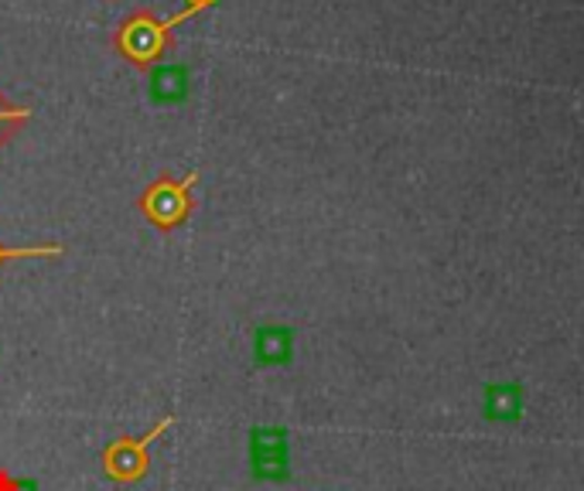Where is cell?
<instances>
[{"mask_svg": "<svg viewBox=\"0 0 584 491\" xmlns=\"http://www.w3.org/2000/svg\"><path fill=\"white\" fill-rule=\"evenodd\" d=\"M185 18L175 14V18H161L154 11H134L131 18H124L113 31V49L121 52L131 65L137 69H150L158 65L171 45H175V28L181 24Z\"/></svg>", "mask_w": 584, "mask_h": 491, "instance_id": "cell-1", "label": "cell"}, {"mask_svg": "<svg viewBox=\"0 0 584 491\" xmlns=\"http://www.w3.org/2000/svg\"><path fill=\"white\" fill-rule=\"evenodd\" d=\"M165 427H168V420L154 427V433L144 437V440H131V437H124V440L109 443V447H106V455H103V461H106V474L116 478V481H134V478H140V474L147 471V447H150V440L158 437Z\"/></svg>", "mask_w": 584, "mask_h": 491, "instance_id": "cell-3", "label": "cell"}, {"mask_svg": "<svg viewBox=\"0 0 584 491\" xmlns=\"http://www.w3.org/2000/svg\"><path fill=\"white\" fill-rule=\"evenodd\" d=\"M147 90H150V100L161 103V106L185 103L188 93H191V69L185 62H158V65H150Z\"/></svg>", "mask_w": 584, "mask_h": 491, "instance_id": "cell-4", "label": "cell"}, {"mask_svg": "<svg viewBox=\"0 0 584 491\" xmlns=\"http://www.w3.org/2000/svg\"><path fill=\"white\" fill-rule=\"evenodd\" d=\"M523 406V389L517 383H492L482 393V414L489 420H517Z\"/></svg>", "mask_w": 584, "mask_h": 491, "instance_id": "cell-6", "label": "cell"}, {"mask_svg": "<svg viewBox=\"0 0 584 491\" xmlns=\"http://www.w3.org/2000/svg\"><path fill=\"white\" fill-rule=\"evenodd\" d=\"M250 455H288V430L281 427H253Z\"/></svg>", "mask_w": 584, "mask_h": 491, "instance_id": "cell-8", "label": "cell"}, {"mask_svg": "<svg viewBox=\"0 0 584 491\" xmlns=\"http://www.w3.org/2000/svg\"><path fill=\"white\" fill-rule=\"evenodd\" d=\"M212 4H219V0H188V8L181 11V18L188 21V18L202 14V11H206V8H212Z\"/></svg>", "mask_w": 584, "mask_h": 491, "instance_id": "cell-12", "label": "cell"}, {"mask_svg": "<svg viewBox=\"0 0 584 491\" xmlns=\"http://www.w3.org/2000/svg\"><path fill=\"white\" fill-rule=\"evenodd\" d=\"M0 491H38V481L31 478H11L0 471Z\"/></svg>", "mask_w": 584, "mask_h": 491, "instance_id": "cell-11", "label": "cell"}, {"mask_svg": "<svg viewBox=\"0 0 584 491\" xmlns=\"http://www.w3.org/2000/svg\"><path fill=\"white\" fill-rule=\"evenodd\" d=\"M31 119V109L21 106V103H11L4 93H0V147H4L18 130H21V123Z\"/></svg>", "mask_w": 584, "mask_h": 491, "instance_id": "cell-9", "label": "cell"}, {"mask_svg": "<svg viewBox=\"0 0 584 491\" xmlns=\"http://www.w3.org/2000/svg\"><path fill=\"white\" fill-rule=\"evenodd\" d=\"M250 471L257 481H288L291 461L288 455H250Z\"/></svg>", "mask_w": 584, "mask_h": 491, "instance_id": "cell-7", "label": "cell"}, {"mask_svg": "<svg viewBox=\"0 0 584 491\" xmlns=\"http://www.w3.org/2000/svg\"><path fill=\"white\" fill-rule=\"evenodd\" d=\"M195 181H199V171H191L188 178L175 181V178H158V181H150L137 205H140V212L158 226V229H178L188 212H191V188Z\"/></svg>", "mask_w": 584, "mask_h": 491, "instance_id": "cell-2", "label": "cell"}, {"mask_svg": "<svg viewBox=\"0 0 584 491\" xmlns=\"http://www.w3.org/2000/svg\"><path fill=\"white\" fill-rule=\"evenodd\" d=\"M253 355L260 365H288L294 355V332L288 324H260L253 335Z\"/></svg>", "mask_w": 584, "mask_h": 491, "instance_id": "cell-5", "label": "cell"}, {"mask_svg": "<svg viewBox=\"0 0 584 491\" xmlns=\"http://www.w3.org/2000/svg\"><path fill=\"white\" fill-rule=\"evenodd\" d=\"M59 253H62L59 242H45V245H4L0 242V263L21 260V257H59Z\"/></svg>", "mask_w": 584, "mask_h": 491, "instance_id": "cell-10", "label": "cell"}]
</instances>
